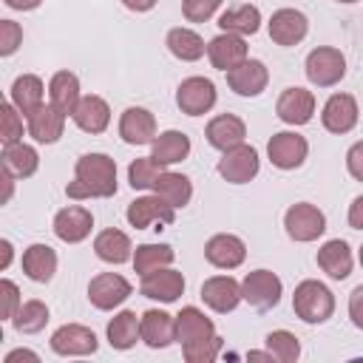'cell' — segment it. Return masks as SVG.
I'll list each match as a JSON object with an SVG mask.
<instances>
[{
	"instance_id": "cell-23",
	"label": "cell",
	"mask_w": 363,
	"mask_h": 363,
	"mask_svg": "<svg viewBox=\"0 0 363 363\" xmlns=\"http://www.w3.org/2000/svg\"><path fill=\"white\" fill-rule=\"evenodd\" d=\"M119 136L128 145H150L156 139V116L147 108H125L119 116Z\"/></svg>"
},
{
	"instance_id": "cell-9",
	"label": "cell",
	"mask_w": 363,
	"mask_h": 363,
	"mask_svg": "<svg viewBox=\"0 0 363 363\" xmlns=\"http://www.w3.org/2000/svg\"><path fill=\"white\" fill-rule=\"evenodd\" d=\"M99 349L96 332L82 323H62L51 335V352L60 357H85Z\"/></svg>"
},
{
	"instance_id": "cell-51",
	"label": "cell",
	"mask_w": 363,
	"mask_h": 363,
	"mask_svg": "<svg viewBox=\"0 0 363 363\" xmlns=\"http://www.w3.org/2000/svg\"><path fill=\"white\" fill-rule=\"evenodd\" d=\"M156 3H159V0H122V6H125L128 11H136V14H145V11H150Z\"/></svg>"
},
{
	"instance_id": "cell-10",
	"label": "cell",
	"mask_w": 363,
	"mask_h": 363,
	"mask_svg": "<svg viewBox=\"0 0 363 363\" xmlns=\"http://www.w3.org/2000/svg\"><path fill=\"white\" fill-rule=\"evenodd\" d=\"M267 156L278 170H295L306 162L309 142L295 130H281V133H272V139L267 142Z\"/></svg>"
},
{
	"instance_id": "cell-25",
	"label": "cell",
	"mask_w": 363,
	"mask_h": 363,
	"mask_svg": "<svg viewBox=\"0 0 363 363\" xmlns=\"http://www.w3.org/2000/svg\"><path fill=\"white\" fill-rule=\"evenodd\" d=\"M74 125L85 133H102L111 125V105L99 94H85L71 113Z\"/></svg>"
},
{
	"instance_id": "cell-13",
	"label": "cell",
	"mask_w": 363,
	"mask_h": 363,
	"mask_svg": "<svg viewBox=\"0 0 363 363\" xmlns=\"http://www.w3.org/2000/svg\"><path fill=\"white\" fill-rule=\"evenodd\" d=\"M207 60L213 62V68L218 71H233L238 68L244 60H250V51H247V40L241 34H230V31H221L216 34L210 43H207Z\"/></svg>"
},
{
	"instance_id": "cell-38",
	"label": "cell",
	"mask_w": 363,
	"mask_h": 363,
	"mask_svg": "<svg viewBox=\"0 0 363 363\" xmlns=\"http://www.w3.org/2000/svg\"><path fill=\"white\" fill-rule=\"evenodd\" d=\"M176 261V252L170 244H139L133 250V269L136 275H147L153 269L170 267Z\"/></svg>"
},
{
	"instance_id": "cell-52",
	"label": "cell",
	"mask_w": 363,
	"mask_h": 363,
	"mask_svg": "<svg viewBox=\"0 0 363 363\" xmlns=\"http://www.w3.org/2000/svg\"><path fill=\"white\" fill-rule=\"evenodd\" d=\"M11 258H14V247H11L9 238H3V241H0V269H9Z\"/></svg>"
},
{
	"instance_id": "cell-40",
	"label": "cell",
	"mask_w": 363,
	"mask_h": 363,
	"mask_svg": "<svg viewBox=\"0 0 363 363\" xmlns=\"http://www.w3.org/2000/svg\"><path fill=\"white\" fill-rule=\"evenodd\" d=\"M162 173H164V164H159L153 156H139L128 164V184L133 190H153Z\"/></svg>"
},
{
	"instance_id": "cell-11",
	"label": "cell",
	"mask_w": 363,
	"mask_h": 363,
	"mask_svg": "<svg viewBox=\"0 0 363 363\" xmlns=\"http://www.w3.org/2000/svg\"><path fill=\"white\" fill-rule=\"evenodd\" d=\"M128 224L136 227V230H147L150 224H173L176 221V207L167 204L159 193H150V196H139L128 204V213H125Z\"/></svg>"
},
{
	"instance_id": "cell-45",
	"label": "cell",
	"mask_w": 363,
	"mask_h": 363,
	"mask_svg": "<svg viewBox=\"0 0 363 363\" xmlns=\"http://www.w3.org/2000/svg\"><path fill=\"white\" fill-rule=\"evenodd\" d=\"M23 43V28L14 20H0V57H11Z\"/></svg>"
},
{
	"instance_id": "cell-53",
	"label": "cell",
	"mask_w": 363,
	"mask_h": 363,
	"mask_svg": "<svg viewBox=\"0 0 363 363\" xmlns=\"http://www.w3.org/2000/svg\"><path fill=\"white\" fill-rule=\"evenodd\" d=\"M9 9H14V11H34L43 0H3Z\"/></svg>"
},
{
	"instance_id": "cell-31",
	"label": "cell",
	"mask_w": 363,
	"mask_h": 363,
	"mask_svg": "<svg viewBox=\"0 0 363 363\" xmlns=\"http://www.w3.org/2000/svg\"><path fill=\"white\" fill-rule=\"evenodd\" d=\"M9 102H11L23 116H28L34 108H40V105L45 102V82H43L37 74H20V77L11 82Z\"/></svg>"
},
{
	"instance_id": "cell-7",
	"label": "cell",
	"mask_w": 363,
	"mask_h": 363,
	"mask_svg": "<svg viewBox=\"0 0 363 363\" xmlns=\"http://www.w3.org/2000/svg\"><path fill=\"white\" fill-rule=\"evenodd\" d=\"M218 94H216V82L207 77H187L179 82L176 88V105L182 113L187 116H204L213 111Z\"/></svg>"
},
{
	"instance_id": "cell-29",
	"label": "cell",
	"mask_w": 363,
	"mask_h": 363,
	"mask_svg": "<svg viewBox=\"0 0 363 363\" xmlns=\"http://www.w3.org/2000/svg\"><path fill=\"white\" fill-rule=\"evenodd\" d=\"M94 252L99 261L105 264H125V261H133V244L128 238V233L116 230V227H108L102 233H96L94 238Z\"/></svg>"
},
{
	"instance_id": "cell-4",
	"label": "cell",
	"mask_w": 363,
	"mask_h": 363,
	"mask_svg": "<svg viewBox=\"0 0 363 363\" xmlns=\"http://www.w3.org/2000/svg\"><path fill=\"white\" fill-rule=\"evenodd\" d=\"M284 227H286V235L292 241L309 244L326 233V216L320 207H315L309 201H298L284 213Z\"/></svg>"
},
{
	"instance_id": "cell-28",
	"label": "cell",
	"mask_w": 363,
	"mask_h": 363,
	"mask_svg": "<svg viewBox=\"0 0 363 363\" xmlns=\"http://www.w3.org/2000/svg\"><path fill=\"white\" fill-rule=\"evenodd\" d=\"M190 136L184 133V130H176V128H170V130H162V133H156V139L150 142V156L159 162V164H176V162H184L187 156H190Z\"/></svg>"
},
{
	"instance_id": "cell-36",
	"label": "cell",
	"mask_w": 363,
	"mask_h": 363,
	"mask_svg": "<svg viewBox=\"0 0 363 363\" xmlns=\"http://www.w3.org/2000/svg\"><path fill=\"white\" fill-rule=\"evenodd\" d=\"M37 167H40L37 147H31L26 142L3 145V170H9L14 179H28L37 173Z\"/></svg>"
},
{
	"instance_id": "cell-30",
	"label": "cell",
	"mask_w": 363,
	"mask_h": 363,
	"mask_svg": "<svg viewBox=\"0 0 363 363\" xmlns=\"http://www.w3.org/2000/svg\"><path fill=\"white\" fill-rule=\"evenodd\" d=\"M108 343L119 352H128L136 346V340H142V318H136L133 309H122L108 320Z\"/></svg>"
},
{
	"instance_id": "cell-56",
	"label": "cell",
	"mask_w": 363,
	"mask_h": 363,
	"mask_svg": "<svg viewBox=\"0 0 363 363\" xmlns=\"http://www.w3.org/2000/svg\"><path fill=\"white\" fill-rule=\"evenodd\" d=\"M337 3H357V0H337Z\"/></svg>"
},
{
	"instance_id": "cell-8",
	"label": "cell",
	"mask_w": 363,
	"mask_h": 363,
	"mask_svg": "<svg viewBox=\"0 0 363 363\" xmlns=\"http://www.w3.org/2000/svg\"><path fill=\"white\" fill-rule=\"evenodd\" d=\"M130 292H133L130 281L125 275H119V272H99L88 284V301L99 312H111V309L122 306L130 298Z\"/></svg>"
},
{
	"instance_id": "cell-2",
	"label": "cell",
	"mask_w": 363,
	"mask_h": 363,
	"mask_svg": "<svg viewBox=\"0 0 363 363\" xmlns=\"http://www.w3.org/2000/svg\"><path fill=\"white\" fill-rule=\"evenodd\" d=\"M292 309L303 323H326L335 312V295L323 281L306 278L292 292Z\"/></svg>"
},
{
	"instance_id": "cell-17",
	"label": "cell",
	"mask_w": 363,
	"mask_h": 363,
	"mask_svg": "<svg viewBox=\"0 0 363 363\" xmlns=\"http://www.w3.org/2000/svg\"><path fill=\"white\" fill-rule=\"evenodd\" d=\"M204 258L216 269H235L247 258V244L233 233H216L204 244Z\"/></svg>"
},
{
	"instance_id": "cell-33",
	"label": "cell",
	"mask_w": 363,
	"mask_h": 363,
	"mask_svg": "<svg viewBox=\"0 0 363 363\" xmlns=\"http://www.w3.org/2000/svg\"><path fill=\"white\" fill-rule=\"evenodd\" d=\"M82 94H79V77L74 71H57L48 79V102L54 108H60L65 116L74 113V108L79 105Z\"/></svg>"
},
{
	"instance_id": "cell-55",
	"label": "cell",
	"mask_w": 363,
	"mask_h": 363,
	"mask_svg": "<svg viewBox=\"0 0 363 363\" xmlns=\"http://www.w3.org/2000/svg\"><path fill=\"white\" fill-rule=\"evenodd\" d=\"M357 258H360V267H363V247H360V252H357Z\"/></svg>"
},
{
	"instance_id": "cell-47",
	"label": "cell",
	"mask_w": 363,
	"mask_h": 363,
	"mask_svg": "<svg viewBox=\"0 0 363 363\" xmlns=\"http://www.w3.org/2000/svg\"><path fill=\"white\" fill-rule=\"evenodd\" d=\"M346 170H349L352 179L363 182V142H354L346 150Z\"/></svg>"
},
{
	"instance_id": "cell-24",
	"label": "cell",
	"mask_w": 363,
	"mask_h": 363,
	"mask_svg": "<svg viewBox=\"0 0 363 363\" xmlns=\"http://www.w3.org/2000/svg\"><path fill=\"white\" fill-rule=\"evenodd\" d=\"M204 136L216 150H230L247 139V122L235 113H218L207 122Z\"/></svg>"
},
{
	"instance_id": "cell-20",
	"label": "cell",
	"mask_w": 363,
	"mask_h": 363,
	"mask_svg": "<svg viewBox=\"0 0 363 363\" xmlns=\"http://www.w3.org/2000/svg\"><path fill=\"white\" fill-rule=\"evenodd\" d=\"M65 113L60 111V108H54L51 102L45 105H40V108H34L28 116H26V125H28V136L34 139V142H40V145H54V142H60V136H62V130H65Z\"/></svg>"
},
{
	"instance_id": "cell-16",
	"label": "cell",
	"mask_w": 363,
	"mask_h": 363,
	"mask_svg": "<svg viewBox=\"0 0 363 363\" xmlns=\"http://www.w3.org/2000/svg\"><path fill=\"white\" fill-rule=\"evenodd\" d=\"M267 26H269V40L275 45H284V48L298 45L309 34V20L298 9H278V11H272Z\"/></svg>"
},
{
	"instance_id": "cell-37",
	"label": "cell",
	"mask_w": 363,
	"mask_h": 363,
	"mask_svg": "<svg viewBox=\"0 0 363 363\" xmlns=\"http://www.w3.org/2000/svg\"><path fill=\"white\" fill-rule=\"evenodd\" d=\"M153 193H159L167 204H173L176 210L179 207H187L190 199H193V182L184 176V173H176V170H164L153 187Z\"/></svg>"
},
{
	"instance_id": "cell-42",
	"label": "cell",
	"mask_w": 363,
	"mask_h": 363,
	"mask_svg": "<svg viewBox=\"0 0 363 363\" xmlns=\"http://www.w3.org/2000/svg\"><path fill=\"white\" fill-rule=\"evenodd\" d=\"M221 346H224V340L218 335H213V337H201V340L184 343L182 346V354H184L187 363H213L218 357Z\"/></svg>"
},
{
	"instance_id": "cell-50",
	"label": "cell",
	"mask_w": 363,
	"mask_h": 363,
	"mask_svg": "<svg viewBox=\"0 0 363 363\" xmlns=\"http://www.w3.org/2000/svg\"><path fill=\"white\" fill-rule=\"evenodd\" d=\"M17 360H31V363H40V354L31 352V349H14L3 357V363H17Z\"/></svg>"
},
{
	"instance_id": "cell-6",
	"label": "cell",
	"mask_w": 363,
	"mask_h": 363,
	"mask_svg": "<svg viewBox=\"0 0 363 363\" xmlns=\"http://www.w3.org/2000/svg\"><path fill=\"white\" fill-rule=\"evenodd\" d=\"M241 295H244V301L250 306L267 312V309H275L281 303L284 284L272 269H252L241 281Z\"/></svg>"
},
{
	"instance_id": "cell-1",
	"label": "cell",
	"mask_w": 363,
	"mask_h": 363,
	"mask_svg": "<svg viewBox=\"0 0 363 363\" xmlns=\"http://www.w3.org/2000/svg\"><path fill=\"white\" fill-rule=\"evenodd\" d=\"M116 162L108 153H85L74 164V179L65 187V196L74 201L85 199H111L116 196Z\"/></svg>"
},
{
	"instance_id": "cell-27",
	"label": "cell",
	"mask_w": 363,
	"mask_h": 363,
	"mask_svg": "<svg viewBox=\"0 0 363 363\" xmlns=\"http://www.w3.org/2000/svg\"><path fill=\"white\" fill-rule=\"evenodd\" d=\"M20 264H23V272H26L28 281H34V284H48V281L54 278V272H57L60 258H57V252H54L48 244H31V247L23 250Z\"/></svg>"
},
{
	"instance_id": "cell-44",
	"label": "cell",
	"mask_w": 363,
	"mask_h": 363,
	"mask_svg": "<svg viewBox=\"0 0 363 363\" xmlns=\"http://www.w3.org/2000/svg\"><path fill=\"white\" fill-rule=\"evenodd\" d=\"M224 0H184L182 3V14L187 23H207L218 9H221Z\"/></svg>"
},
{
	"instance_id": "cell-26",
	"label": "cell",
	"mask_w": 363,
	"mask_h": 363,
	"mask_svg": "<svg viewBox=\"0 0 363 363\" xmlns=\"http://www.w3.org/2000/svg\"><path fill=\"white\" fill-rule=\"evenodd\" d=\"M142 318V343L150 349H167L176 340V318L164 309H147Z\"/></svg>"
},
{
	"instance_id": "cell-49",
	"label": "cell",
	"mask_w": 363,
	"mask_h": 363,
	"mask_svg": "<svg viewBox=\"0 0 363 363\" xmlns=\"http://www.w3.org/2000/svg\"><path fill=\"white\" fill-rule=\"evenodd\" d=\"M346 218H349V227H352V230H363V196H357V199L349 204Z\"/></svg>"
},
{
	"instance_id": "cell-21",
	"label": "cell",
	"mask_w": 363,
	"mask_h": 363,
	"mask_svg": "<svg viewBox=\"0 0 363 363\" xmlns=\"http://www.w3.org/2000/svg\"><path fill=\"white\" fill-rule=\"evenodd\" d=\"M318 267L332 278V281H346L352 275V267H354V255H352V247L343 241V238H329L320 244L318 255H315Z\"/></svg>"
},
{
	"instance_id": "cell-5",
	"label": "cell",
	"mask_w": 363,
	"mask_h": 363,
	"mask_svg": "<svg viewBox=\"0 0 363 363\" xmlns=\"http://www.w3.org/2000/svg\"><path fill=\"white\" fill-rule=\"evenodd\" d=\"M216 170H218V176H221L224 182H230V184H247V182H252V179L258 176V170H261L258 150H255L252 145H247V142H241V145H235V147H230V150H221V159H218Z\"/></svg>"
},
{
	"instance_id": "cell-34",
	"label": "cell",
	"mask_w": 363,
	"mask_h": 363,
	"mask_svg": "<svg viewBox=\"0 0 363 363\" xmlns=\"http://www.w3.org/2000/svg\"><path fill=\"white\" fill-rule=\"evenodd\" d=\"M213 335H216V323L199 306H184L176 315V340L182 346L193 343V340H201V337H213Z\"/></svg>"
},
{
	"instance_id": "cell-22",
	"label": "cell",
	"mask_w": 363,
	"mask_h": 363,
	"mask_svg": "<svg viewBox=\"0 0 363 363\" xmlns=\"http://www.w3.org/2000/svg\"><path fill=\"white\" fill-rule=\"evenodd\" d=\"M267 82H269V71L261 60H244L238 68L227 71V85L238 96H258L267 91Z\"/></svg>"
},
{
	"instance_id": "cell-15",
	"label": "cell",
	"mask_w": 363,
	"mask_h": 363,
	"mask_svg": "<svg viewBox=\"0 0 363 363\" xmlns=\"http://www.w3.org/2000/svg\"><path fill=\"white\" fill-rule=\"evenodd\" d=\"M139 292L150 301H162V303H173L184 295V275L173 267H162V269H153L147 275H142V284H139Z\"/></svg>"
},
{
	"instance_id": "cell-32",
	"label": "cell",
	"mask_w": 363,
	"mask_h": 363,
	"mask_svg": "<svg viewBox=\"0 0 363 363\" xmlns=\"http://www.w3.org/2000/svg\"><path fill=\"white\" fill-rule=\"evenodd\" d=\"M164 45L182 62H196V60H201L207 54V43L201 40V34L193 31V28H187V26L170 28L167 37H164Z\"/></svg>"
},
{
	"instance_id": "cell-43",
	"label": "cell",
	"mask_w": 363,
	"mask_h": 363,
	"mask_svg": "<svg viewBox=\"0 0 363 363\" xmlns=\"http://www.w3.org/2000/svg\"><path fill=\"white\" fill-rule=\"evenodd\" d=\"M0 139L3 145L23 142V113L11 102H3L0 108Z\"/></svg>"
},
{
	"instance_id": "cell-41",
	"label": "cell",
	"mask_w": 363,
	"mask_h": 363,
	"mask_svg": "<svg viewBox=\"0 0 363 363\" xmlns=\"http://www.w3.org/2000/svg\"><path fill=\"white\" fill-rule=\"evenodd\" d=\"M267 349L272 360H281V363H295L301 357V340L289 329H272L267 335Z\"/></svg>"
},
{
	"instance_id": "cell-46",
	"label": "cell",
	"mask_w": 363,
	"mask_h": 363,
	"mask_svg": "<svg viewBox=\"0 0 363 363\" xmlns=\"http://www.w3.org/2000/svg\"><path fill=\"white\" fill-rule=\"evenodd\" d=\"M0 295H3V309H0V315H3V320H11V318L17 315V309H20V303H23L17 284L9 281V278H3V281H0Z\"/></svg>"
},
{
	"instance_id": "cell-35",
	"label": "cell",
	"mask_w": 363,
	"mask_h": 363,
	"mask_svg": "<svg viewBox=\"0 0 363 363\" xmlns=\"http://www.w3.org/2000/svg\"><path fill=\"white\" fill-rule=\"evenodd\" d=\"M218 28L221 31H230V34H241V37H252L258 28H261V9L252 6V3H241V6H233L227 11L218 14Z\"/></svg>"
},
{
	"instance_id": "cell-48",
	"label": "cell",
	"mask_w": 363,
	"mask_h": 363,
	"mask_svg": "<svg viewBox=\"0 0 363 363\" xmlns=\"http://www.w3.org/2000/svg\"><path fill=\"white\" fill-rule=\"evenodd\" d=\"M349 318L357 329H363V284L354 286L352 295H349Z\"/></svg>"
},
{
	"instance_id": "cell-12",
	"label": "cell",
	"mask_w": 363,
	"mask_h": 363,
	"mask_svg": "<svg viewBox=\"0 0 363 363\" xmlns=\"http://www.w3.org/2000/svg\"><path fill=\"white\" fill-rule=\"evenodd\" d=\"M315 94L301 88V85H292V88H284L278 102H275V113L281 122L292 125V128H301L306 122H312L315 116Z\"/></svg>"
},
{
	"instance_id": "cell-54",
	"label": "cell",
	"mask_w": 363,
	"mask_h": 363,
	"mask_svg": "<svg viewBox=\"0 0 363 363\" xmlns=\"http://www.w3.org/2000/svg\"><path fill=\"white\" fill-rule=\"evenodd\" d=\"M3 187H6V193H3V204H9V201H11V193H14V176H11L9 170H3Z\"/></svg>"
},
{
	"instance_id": "cell-18",
	"label": "cell",
	"mask_w": 363,
	"mask_h": 363,
	"mask_svg": "<svg viewBox=\"0 0 363 363\" xmlns=\"http://www.w3.org/2000/svg\"><path fill=\"white\" fill-rule=\"evenodd\" d=\"M201 301L218 312V315H227L233 312L244 295H241V284L233 278V275H210L204 284H201Z\"/></svg>"
},
{
	"instance_id": "cell-14",
	"label": "cell",
	"mask_w": 363,
	"mask_h": 363,
	"mask_svg": "<svg viewBox=\"0 0 363 363\" xmlns=\"http://www.w3.org/2000/svg\"><path fill=\"white\" fill-rule=\"evenodd\" d=\"M360 119V108H357V99L352 94H332L326 102H323V111H320V122L329 133H349L354 130Z\"/></svg>"
},
{
	"instance_id": "cell-39",
	"label": "cell",
	"mask_w": 363,
	"mask_h": 363,
	"mask_svg": "<svg viewBox=\"0 0 363 363\" xmlns=\"http://www.w3.org/2000/svg\"><path fill=\"white\" fill-rule=\"evenodd\" d=\"M45 323H48V306L40 298L23 301L20 309H17V315L11 318V326L20 335H37V332L45 329Z\"/></svg>"
},
{
	"instance_id": "cell-19",
	"label": "cell",
	"mask_w": 363,
	"mask_h": 363,
	"mask_svg": "<svg viewBox=\"0 0 363 363\" xmlns=\"http://www.w3.org/2000/svg\"><path fill=\"white\" fill-rule=\"evenodd\" d=\"M94 230V216L82 204H68L54 216V235L65 244H79L91 235Z\"/></svg>"
},
{
	"instance_id": "cell-3",
	"label": "cell",
	"mask_w": 363,
	"mask_h": 363,
	"mask_svg": "<svg viewBox=\"0 0 363 363\" xmlns=\"http://www.w3.org/2000/svg\"><path fill=\"white\" fill-rule=\"evenodd\" d=\"M303 71H306V79L318 88H332L337 85L343 77H346V57L340 48H332V45H318L306 54V62H303Z\"/></svg>"
}]
</instances>
